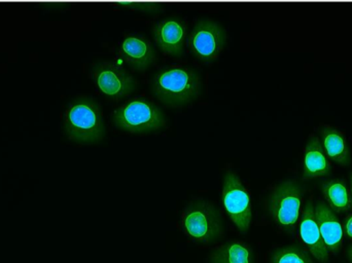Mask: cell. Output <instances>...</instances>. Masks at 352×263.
<instances>
[{
	"label": "cell",
	"mask_w": 352,
	"mask_h": 263,
	"mask_svg": "<svg viewBox=\"0 0 352 263\" xmlns=\"http://www.w3.org/2000/svg\"><path fill=\"white\" fill-rule=\"evenodd\" d=\"M62 127L68 140L80 144L100 142L107 133L100 105L88 96L76 97L67 103Z\"/></svg>",
	"instance_id": "6da1fadb"
},
{
	"label": "cell",
	"mask_w": 352,
	"mask_h": 263,
	"mask_svg": "<svg viewBox=\"0 0 352 263\" xmlns=\"http://www.w3.org/2000/svg\"><path fill=\"white\" fill-rule=\"evenodd\" d=\"M152 91L164 104L182 106L194 101L200 94V76L192 68L182 66L162 68L153 78Z\"/></svg>",
	"instance_id": "7a4b0ae2"
},
{
	"label": "cell",
	"mask_w": 352,
	"mask_h": 263,
	"mask_svg": "<svg viewBox=\"0 0 352 263\" xmlns=\"http://www.w3.org/2000/svg\"><path fill=\"white\" fill-rule=\"evenodd\" d=\"M116 127L131 134H148L163 129L166 125L164 113L154 102L146 98H135L113 111Z\"/></svg>",
	"instance_id": "3957f363"
},
{
	"label": "cell",
	"mask_w": 352,
	"mask_h": 263,
	"mask_svg": "<svg viewBox=\"0 0 352 263\" xmlns=\"http://www.w3.org/2000/svg\"><path fill=\"white\" fill-rule=\"evenodd\" d=\"M303 196L304 188L294 180L281 182L269 196V214L285 233H295L301 216Z\"/></svg>",
	"instance_id": "277c9868"
},
{
	"label": "cell",
	"mask_w": 352,
	"mask_h": 263,
	"mask_svg": "<svg viewBox=\"0 0 352 263\" xmlns=\"http://www.w3.org/2000/svg\"><path fill=\"white\" fill-rule=\"evenodd\" d=\"M184 233L200 243H212L221 238L223 220L219 211L204 201H196L188 205L182 217Z\"/></svg>",
	"instance_id": "5b68a950"
},
{
	"label": "cell",
	"mask_w": 352,
	"mask_h": 263,
	"mask_svg": "<svg viewBox=\"0 0 352 263\" xmlns=\"http://www.w3.org/2000/svg\"><path fill=\"white\" fill-rule=\"evenodd\" d=\"M221 201L228 216L240 233H246L252 221V200L237 174L226 172L223 179Z\"/></svg>",
	"instance_id": "8992f818"
},
{
	"label": "cell",
	"mask_w": 352,
	"mask_h": 263,
	"mask_svg": "<svg viewBox=\"0 0 352 263\" xmlns=\"http://www.w3.org/2000/svg\"><path fill=\"white\" fill-rule=\"evenodd\" d=\"M226 43L227 32L225 28L219 23L209 19L198 21L186 37V43L192 55L207 63L219 58Z\"/></svg>",
	"instance_id": "52a82bcc"
},
{
	"label": "cell",
	"mask_w": 352,
	"mask_h": 263,
	"mask_svg": "<svg viewBox=\"0 0 352 263\" xmlns=\"http://www.w3.org/2000/svg\"><path fill=\"white\" fill-rule=\"evenodd\" d=\"M92 80L101 93L113 100H120L131 94L136 88V80L123 67L111 62H98L91 72Z\"/></svg>",
	"instance_id": "ba28073f"
},
{
	"label": "cell",
	"mask_w": 352,
	"mask_h": 263,
	"mask_svg": "<svg viewBox=\"0 0 352 263\" xmlns=\"http://www.w3.org/2000/svg\"><path fill=\"white\" fill-rule=\"evenodd\" d=\"M188 28L184 20L177 16L164 19L155 25L153 35L159 49L171 56H182L186 41Z\"/></svg>",
	"instance_id": "9c48e42d"
},
{
	"label": "cell",
	"mask_w": 352,
	"mask_h": 263,
	"mask_svg": "<svg viewBox=\"0 0 352 263\" xmlns=\"http://www.w3.org/2000/svg\"><path fill=\"white\" fill-rule=\"evenodd\" d=\"M118 54L132 68L140 71L148 69L157 57L154 45L142 34L127 35L118 47Z\"/></svg>",
	"instance_id": "30bf717a"
},
{
	"label": "cell",
	"mask_w": 352,
	"mask_h": 263,
	"mask_svg": "<svg viewBox=\"0 0 352 263\" xmlns=\"http://www.w3.org/2000/svg\"><path fill=\"white\" fill-rule=\"evenodd\" d=\"M299 233L302 242L309 249L311 255L320 263H328L330 260V251L322 241L320 227L316 222L312 201H307L304 207L300 221Z\"/></svg>",
	"instance_id": "8fae6325"
},
{
	"label": "cell",
	"mask_w": 352,
	"mask_h": 263,
	"mask_svg": "<svg viewBox=\"0 0 352 263\" xmlns=\"http://www.w3.org/2000/svg\"><path fill=\"white\" fill-rule=\"evenodd\" d=\"M314 212L324 245L329 251L338 254L342 248L344 235L342 223L339 220L336 213L333 212L326 203L318 202L314 206Z\"/></svg>",
	"instance_id": "7c38bea8"
},
{
	"label": "cell",
	"mask_w": 352,
	"mask_h": 263,
	"mask_svg": "<svg viewBox=\"0 0 352 263\" xmlns=\"http://www.w3.org/2000/svg\"><path fill=\"white\" fill-rule=\"evenodd\" d=\"M332 165L327 157L320 138L310 137L305 146L302 178L305 180L329 177L332 174Z\"/></svg>",
	"instance_id": "4fadbf2b"
},
{
	"label": "cell",
	"mask_w": 352,
	"mask_h": 263,
	"mask_svg": "<svg viewBox=\"0 0 352 263\" xmlns=\"http://www.w3.org/2000/svg\"><path fill=\"white\" fill-rule=\"evenodd\" d=\"M320 134V143L329 159L342 167H349L351 163V152L345 135L331 126L322 127Z\"/></svg>",
	"instance_id": "5bb4252c"
},
{
	"label": "cell",
	"mask_w": 352,
	"mask_h": 263,
	"mask_svg": "<svg viewBox=\"0 0 352 263\" xmlns=\"http://www.w3.org/2000/svg\"><path fill=\"white\" fill-rule=\"evenodd\" d=\"M320 190L333 212L343 214L352 210V194L344 179L324 180L320 183Z\"/></svg>",
	"instance_id": "9a60e30c"
},
{
	"label": "cell",
	"mask_w": 352,
	"mask_h": 263,
	"mask_svg": "<svg viewBox=\"0 0 352 263\" xmlns=\"http://www.w3.org/2000/svg\"><path fill=\"white\" fill-rule=\"evenodd\" d=\"M210 263H254V252L243 242H229L212 252Z\"/></svg>",
	"instance_id": "2e32d148"
},
{
	"label": "cell",
	"mask_w": 352,
	"mask_h": 263,
	"mask_svg": "<svg viewBox=\"0 0 352 263\" xmlns=\"http://www.w3.org/2000/svg\"><path fill=\"white\" fill-rule=\"evenodd\" d=\"M271 263H314L306 250L299 246H287L273 252Z\"/></svg>",
	"instance_id": "e0dca14e"
},
{
	"label": "cell",
	"mask_w": 352,
	"mask_h": 263,
	"mask_svg": "<svg viewBox=\"0 0 352 263\" xmlns=\"http://www.w3.org/2000/svg\"><path fill=\"white\" fill-rule=\"evenodd\" d=\"M115 4L124 8L146 12V14H158L162 12L164 8V4L161 2L154 1H120L116 2Z\"/></svg>",
	"instance_id": "ac0fdd59"
},
{
	"label": "cell",
	"mask_w": 352,
	"mask_h": 263,
	"mask_svg": "<svg viewBox=\"0 0 352 263\" xmlns=\"http://www.w3.org/2000/svg\"><path fill=\"white\" fill-rule=\"evenodd\" d=\"M343 231L349 239L352 240V214L349 215L342 223Z\"/></svg>",
	"instance_id": "d6986e66"
},
{
	"label": "cell",
	"mask_w": 352,
	"mask_h": 263,
	"mask_svg": "<svg viewBox=\"0 0 352 263\" xmlns=\"http://www.w3.org/2000/svg\"><path fill=\"white\" fill-rule=\"evenodd\" d=\"M347 258H349V262L352 263V245L349 246L347 249Z\"/></svg>",
	"instance_id": "ffe728a7"
},
{
	"label": "cell",
	"mask_w": 352,
	"mask_h": 263,
	"mask_svg": "<svg viewBox=\"0 0 352 263\" xmlns=\"http://www.w3.org/2000/svg\"><path fill=\"white\" fill-rule=\"evenodd\" d=\"M349 190H351L352 194V173H351V175H349Z\"/></svg>",
	"instance_id": "44dd1931"
}]
</instances>
